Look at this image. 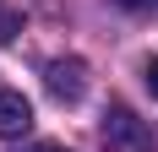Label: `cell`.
Listing matches in <instances>:
<instances>
[{
  "instance_id": "277c9868",
  "label": "cell",
  "mask_w": 158,
  "mask_h": 152,
  "mask_svg": "<svg viewBox=\"0 0 158 152\" xmlns=\"http://www.w3.org/2000/svg\"><path fill=\"white\" fill-rule=\"evenodd\" d=\"M16 27H22V16H16V11H0V44H11Z\"/></svg>"
},
{
  "instance_id": "7a4b0ae2",
  "label": "cell",
  "mask_w": 158,
  "mask_h": 152,
  "mask_svg": "<svg viewBox=\"0 0 158 152\" xmlns=\"http://www.w3.org/2000/svg\"><path fill=\"white\" fill-rule=\"evenodd\" d=\"M44 87L55 103H82V92H87V60L77 54H60V60L44 65Z\"/></svg>"
},
{
  "instance_id": "3957f363",
  "label": "cell",
  "mask_w": 158,
  "mask_h": 152,
  "mask_svg": "<svg viewBox=\"0 0 158 152\" xmlns=\"http://www.w3.org/2000/svg\"><path fill=\"white\" fill-rule=\"evenodd\" d=\"M27 130H33V103L22 92L0 87V141H16V136H27Z\"/></svg>"
},
{
  "instance_id": "52a82bcc",
  "label": "cell",
  "mask_w": 158,
  "mask_h": 152,
  "mask_svg": "<svg viewBox=\"0 0 158 152\" xmlns=\"http://www.w3.org/2000/svg\"><path fill=\"white\" fill-rule=\"evenodd\" d=\"M114 6H126V11H142V6H153V0H114Z\"/></svg>"
},
{
  "instance_id": "8992f818",
  "label": "cell",
  "mask_w": 158,
  "mask_h": 152,
  "mask_svg": "<svg viewBox=\"0 0 158 152\" xmlns=\"http://www.w3.org/2000/svg\"><path fill=\"white\" fill-rule=\"evenodd\" d=\"M22 152H71V147H60V141H33V147H22Z\"/></svg>"
},
{
  "instance_id": "5b68a950",
  "label": "cell",
  "mask_w": 158,
  "mask_h": 152,
  "mask_svg": "<svg viewBox=\"0 0 158 152\" xmlns=\"http://www.w3.org/2000/svg\"><path fill=\"white\" fill-rule=\"evenodd\" d=\"M142 82H147V92H153V98H158V54H153V60L142 65Z\"/></svg>"
},
{
  "instance_id": "6da1fadb",
  "label": "cell",
  "mask_w": 158,
  "mask_h": 152,
  "mask_svg": "<svg viewBox=\"0 0 158 152\" xmlns=\"http://www.w3.org/2000/svg\"><path fill=\"white\" fill-rule=\"evenodd\" d=\"M98 136H104V152H158L147 120H136V109H126V103L104 109V130Z\"/></svg>"
}]
</instances>
